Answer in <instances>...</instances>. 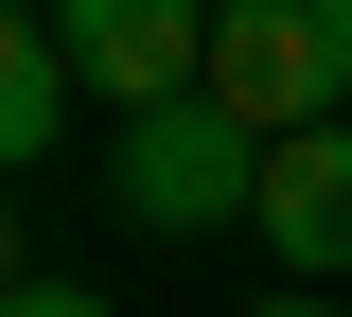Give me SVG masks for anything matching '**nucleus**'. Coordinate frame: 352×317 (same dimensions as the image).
Here are the masks:
<instances>
[{"mask_svg":"<svg viewBox=\"0 0 352 317\" xmlns=\"http://www.w3.org/2000/svg\"><path fill=\"white\" fill-rule=\"evenodd\" d=\"M247 229H264L282 282H352V124H282V141H264Z\"/></svg>","mask_w":352,"mask_h":317,"instance_id":"nucleus-4","label":"nucleus"},{"mask_svg":"<svg viewBox=\"0 0 352 317\" xmlns=\"http://www.w3.org/2000/svg\"><path fill=\"white\" fill-rule=\"evenodd\" d=\"M53 53L106 106H176V89H212V0H53Z\"/></svg>","mask_w":352,"mask_h":317,"instance_id":"nucleus-3","label":"nucleus"},{"mask_svg":"<svg viewBox=\"0 0 352 317\" xmlns=\"http://www.w3.org/2000/svg\"><path fill=\"white\" fill-rule=\"evenodd\" d=\"M106 194H124L141 229H212L264 194V124L229 89H176V106H124V141H106Z\"/></svg>","mask_w":352,"mask_h":317,"instance_id":"nucleus-1","label":"nucleus"},{"mask_svg":"<svg viewBox=\"0 0 352 317\" xmlns=\"http://www.w3.org/2000/svg\"><path fill=\"white\" fill-rule=\"evenodd\" d=\"M0 282H18V212H0Z\"/></svg>","mask_w":352,"mask_h":317,"instance_id":"nucleus-8","label":"nucleus"},{"mask_svg":"<svg viewBox=\"0 0 352 317\" xmlns=\"http://www.w3.org/2000/svg\"><path fill=\"white\" fill-rule=\"evenodd\" d=\"M247 317H335V300H317V282H282V300H247Z\"/></svg>","mask_w":352,"mask_h":317,"instance_id":"nucleus-7","label":"nucleus"},{"mask_svg":"<svg viewBox=\"0 0 352 317\" xmlns=\"http://www.w3.org/2000/svg\"><path fill=\"white\" fill-rule=\"evenodd\" d=\"M212 89L247 106L264 141L335 124L352 106V0H212Z\"/></svg>","mask_w":352,"mask_h":317,"instance_id":"nucleus-2","label":"nucleus"},{"mask_svg":"<svg viewBox=\"0 0 352 317\" xmlns=\"http://www.w3.org/2000/svg\"><path fill=\"white\" fill-rule=\"evenodd\" d=\"M53 124H71V53H53L36 0H0V159H36Z\"/></svg>","mask_w":352,"mask_h":317,"instance_id":"nucleus-5","label":"nucleus"},{"mask_svg":"<svg viewBox=\"0 0 352 317\" xmlns=\"http://www.w3.org/2000/svg\"><path fill=\"white\" fill-rule=\"evenodd\" d=\"M0 317H106V300H71V282H0Z\"/></svg>","mask_w":352,"mask_h":317,"instance_id":"nucleus-6","label":"nucleus"}]
</instances>
